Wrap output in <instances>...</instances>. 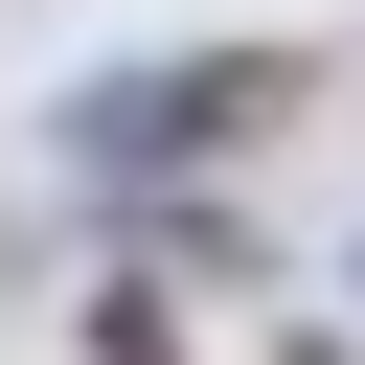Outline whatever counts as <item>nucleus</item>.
I'll use <instances>...</instances> for the list:
<instances>
[{"label": "nucleus", "mask_w": 365, "mask_h": 365, "mask_svg": "<svg viewBox=\"0 0 365 365\" xmlns=\"http://www.w3.org/2000/svg\"><path fill=\"white\" fill-rule=\"evenodd\" d=\"M274 91H297L274 46H228V68H91V91H68V160H91V182H160V160H205V137H251Z\"/></svg>", "instance_id": "f257e3e1"}]
</instances>
